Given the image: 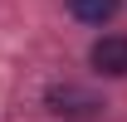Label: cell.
<instances>
[{"mask_svg":"<svg viewBox=\"0 0 127 122\" xmlns=\"http://www.w3.org/2000/svg\"><path fill=\"white\" fill-rule=\"evenodd\" d=\"M49 112L54 117H98L103 112V98H93L88 88H73V83H64V88H49Z\"/></svg>","mask_w":127,"mask_h":122,"instance_id":"6da1fadb","label":"cell"},{"mask_svg":"<svg viewBox=\"0 0 127 122\" xmlns=\"http://www.w3.org/2000/svg\"><path fill=\"white\" fill-rule=\"evenodd\" d=\"M88 59H93L98 73L122 78V73H127V34H103V39L93 44V54H88Z\"/></svg>","mask_w":127,"mask_h":122,"instance_id":"7a4b0ae2","label":"cell"},{"mask_svg":"<svg viewBox=\"0 0 127 122\" xmlns=\"http://www.w3.org/2000/svg\"><path fill=\"white\" fill-rule=\"evenodd\" d=\"M68 10H73L83 25H103V20L117 15V0H68Z\"/></svg>","mask_w":127,"mask_h":122,"instance_id":"3957f363","label":"cell"}]
</instances>
